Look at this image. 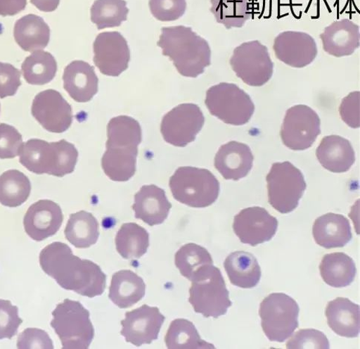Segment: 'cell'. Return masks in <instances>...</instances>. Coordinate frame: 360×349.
<instances>
[{
	"mask_svg": "<svg viewBox=\"0 0 360 349\" xmlns=\"http://www.w3.org/2000/svg\"><path fill=\"white\" fill-rule=\"evenodd\" d=\"M94 63L101 73L109 77H119L127 70L130 50L127 40L118 32L100 33L94 44Z\"/></svg>",
	"mask_w": 360,
	"mask_h": 349,
	"instance_id": "cell-13",
	"label": "cell"
},
{
	"mask_svg": "<svg viewBox=\"0 0 360 349\" xmlns=\"http://www.w3.org/2000/svg\"><path fill=\"white\" fill-rule=\"evenodd\" d=\"M320 134L321 119L311 108L296 105L287 110L281 137L288 148L305 151L314 146Z\"/></svg>",
	"mask_w": 360,
	"mask_h": 349,
	"instance_id": "cell-11",
	"label": "cell"
},
{
	"mask_svg": "<svg viewBox=\"0 0 360 349\" xmlns=\"http://www.w3.org/2000/svg\"><path fill=\"white\" fill-rule=\"evenodd\" d=\"M254 155L247 144L236 141L222 146L215 155L214 165L225 179L237 182L253 167Z\"/></svg>",
	"mask_w": 360,
	"mask_h": 349,
	"instance_id": "cell-19",
	"label": "cell"
},
{
	"mask_svg": "<svg viewBox=\"0 0 360 349\" xmlns=\"http://www.w3.org/2000/svg\"><path fill=\"white\" fill-rule=\"evenodd\" d=\"M14 37L24 51H43L50 42L51 29L42 18L27 15L16 21Z\"/></svg>",
	"mask_w": 360,
	"mask_h": 349,
	"instance_id": "cell-26",
	"label": "cell"
},
{
	"mask_svg": "<svg viewBox=\"0 0 360 349\" xmlns=\"http://www.w3.org/2000/svg\"><path fill=\"white\" fill-rule=\"evenodd\" d=\"M175 265L184 278L193 281L201 272L214 266L210 252L195 243L180 248L175 255Z\"/></svg>",
	"mask_w": 360,
	"mask_h": 349,
	"instance_id": "cell-35",
	"label": "cell"
},
{
	"mask_svg": "<svg viewBox=\"0 0 360 349\" xmlns=\"http://www.w3.org/2000/svg\"><path fill=\"white\" fill-rule=\"evenodd\" d=\"M64 89L70 98L78 103H87L98 92L99 80L94 67L76 60L64 70Z\"/></svg>",
	"mask_w": 360,
	"mask_h": 349,
	"instance_id": "cell-22",
	"label": "cell"
},
{
	"mask_svg": "<svg viewBox=\"0 0 360 349\" xmlns=\"http://www.w3.org/2000/svg\"><path fill=\"white\" fill-rule=\"evenodd\" d=\"M210 11L226 30L242 28L251 18L249 0H210Z\"/></svg>",
	"mask_w": 360,
	"mask_h": 349,
	"instance_id": "cell-38",
	"label": "cell"
},
{
	"mask_svg": "<svg viewBox=\"0 0 360 349\" xmlns=\"http://www.w3.org/2000/svg\"><path fill=\"white\" fill-rule=\"evenodd\" d=\"M205 104L212 115L233 126L248 124L255 111L249 94L233 83L221 82L210 88Z\"/></svg>",
	"mask_w": 360,
	"mask_h": 349,
	"instance_id": "cell-7",
	"label": "cell"
},
{
	"mask_svg": "<svg viewBox=\"0 0 360 349\" xmlns=\"http://www.w3.org/2000/svg\"><path fill=\"white\" fill-rule=\"evenodd\" d=\"M169 186L177 201L190 208H208L217 201L220 183L207 170L179 167L171 177Z\"/></svg>",
	"mask_w": 360,
	"mask_h": 349,
	"instance_id": "cell-4",
	"label": "cell"
},
{
	"mask_svg": "<svg viewBox=\"0 0 360 349\" xmlns=\"http://www.w3.org/2000/svg\"><path fill=\"white\" fill-rule=\"evenodd\" d=\"M329 327L333 332L347 338L359 335V305L351 300L339 297L330 302L326 310Z\"/></svg>",
	"mask_w": 360,
	"mask_h": 349,
	"instance_id": "cell-25",
	"label": "cell"
},
{
	"mask_svg": "<svg viewBox=\"0 0 360 349\" xmlns=\"http://www.w3.org/2000/svg\"><path fill=\"white\" fill-rule=\"evenodd\" d=\"M30 3L43 12H53L58 7L60 0H30Z\"/></svg>",
	"mask_w": 360,
	"mask_h": 349,
	"instance_id": "cell-48",
	"label": "cell"
},
{
	"mask_svg": "<svg viewBox=\"0 0 360 349\" xmlns=\"http://www.w3.org/2000/svg\"><path fill=\"white\" fill-rule=\"evenodd\" d=\"M99 223L92 213L79 211L71 214L65 235L68 242L77 248H88L97 243L100 236Z\"/></svg>",
	"mask_w": 360,
	"mask_h": 349,
	"instance_id": "cell-31",
	"label": "cell"
},
{
	"mask_svg": "<svg viewBox=\"0 0 360 349\" xmlns=\"http://www.w3.org/2000/svg\"><path fill=\"white\" fill-rule=\"evenodd\" d=\"M313 235L316 243L327 249L343 248L353 238L349 220L333 212L323 215L315 221Z\"/></svg>",
	"mask_w": 360,
	"mask_h": 349,
	"instance_id": "cell-24",
	"label": "cell"
},
{
	"mask_svg": "<svg viewBox=\"0 0 360 349\" xmlns=\"http://www.w3.org/2000/svg\"><path fill=\"white\" fill-rule=\"evenodd\" d=\"M58 65L54 56L49 52H33L24 60L21 71L24 79L33 86H44L56 77Z\"/></svg>",
	"mask_w": 360,
	"mask_h": 349,
	"instance_id": "cell-34",
	"label": "cell"
},
{
	"mask_svg": "<svg viewBox=\"0 0 360 349\" xmlns=\"http://www.w3.org/2000/svg\"><path fill=\"white\" fill-rule=\"evenodd\" d=\"M165 320L158 307L143 305L126 312L121 334L127 343L137 347L151 344L158 339Z\"/></svg>",
	"mask_w": 360,
	"mask_h": 349,
	"instance_id": "cell-16",
	"label": "cell"
},
{
	"mask_svg": "<svg viewBox=\"0 0 360 349\" xmlns=\"http://www.w3.org/2000/svg\"><path fill=\"white\" fill-rule=\"evenodd\" d=\"M22 323L18 307L8 300L0 299V340L14 338Z\"/></svg>",
	"mask_w": 360,
	"mask_h": 349,
	"instance_id": "cell-42",
	"label": "cell"
},
{
	"mask_svg": "<svg viewBox=\"0 0 360 349\" xmlns=\"http://www.w3.org/2000/svg\"><path fill=\"white\" fill-rule=\"evenodd\" d=\"M172 208L165 190L155 185L142 186L135 196L133 205L136 218L150 227L162 224Z\"/></svg>",
	"mask_w": 360,
	"mask_h": 349,
	"instance_id": "cell-20",
	"label": "cell"
},
{
	"mask_svg": "<svg viewBox=\"0 0 360 349\" xmlns=\"http://www.w3.org/2000/svg\"><path fill=\"white\" fill-rule=\"evenodd\" d=\"M125 0H96L91 8V20L99 30L122 25L129 14Z\"/></svg>",
	"mask_w": 360,
	"mask_h": 349,
	"instance_id": "cell-39",
	"label": "cell"
},
{
	"mask_svg": "<svg viewBox=\"0 0 360 349\" xmlns=\"http://www.w3.org/2000/svg\"><path fill=\"white\" fill-rule=\"evenodd\" d=\"M230 63L236 76L250 87H262L273 76L274 63L268 48L259 41L237 46Z\"/></svg>",
	"mask_w": 360,
	"mask_h": 349,
	"instance_id": "cell-10",
	"label": "cell"
},
{
	"mask_svg": "<svg viewBox=\"0 0 360 349\" xmlns=\"http://www.w3.org/2000/svg\"><path fill=\"white\" fill-rule=\"evenodd\" d=\"M231 283L240 288H251L260 281L262 271L257 258L250 253L238 250L231 253L224 263Z\"/></svg>",
	"mask_w": 360,
	"mask_h": 349,
	"instance_id": "cell-27",
	"label": "cell"
},
{
	"mask_svg": "<svg viewBox=\"0 0 360 349\" xmlns=\"http://www.w3.org/2000/svg\"><path fill=\"white\" fill-rule=\"evenodd\" d=\"M0 108H1V105H0Z\"/></svg>",
	"mask_w": 360,
	"mask_h": 349,
	"instance_id": "cell-49",
	"label": "cell"
},
{
	"mask_svg": "<svg viewBox=\"0 0 360 349\" xmlns=\"http://www.w3.org/2000/svg\"><path fill=\"white\" fill-rule=\"evenodd\" d=\"M63 221L64 215L58 203L51 200H40L34 203L24 216V230L36 242H41L54 236Z\"/></svg>",
	"mask_w": 360,
	"mask_h": 349,
	"instance_id": "cell-18",
	"label": "cell"
},
{
	"mask_svg": "<svg viewBox=\"0 0 360 349\" xmlns=\"http://www.w3.org/2000/svg\"><path fill=\"white\" fill-rule=\"evenodd\" d=\"M288 349H328L329 341L326 335L316 329H302L296 332L286 343Z\"/></svg>",
	"mask_w": 360,
	"mask_h": 349,
	"instance_id": "cell-41",
	"label": "cell"
},
{
	"mask_svg": "<svg viewBox=\"0 0 360 349\" xmlns=\"http://www.w3.org/2000/svg\"><path fill=\"white\" fill-rule=\"evenodd\" d=\"M359 91L350 93L340 105V113L343 122L352 128H359Z\"/></svg>",
	"mask_w": 360,
	"mask_h": 349,
	"instance_id": "cell-46",
	"label": "cell"
},
{
	"mask_svg": "<svg viewBox=\"0 0 360 349\" xmlns=\"http://www.w3.org/2000/svg\"><path fill=\"white\" fill-rule=\"evenodd\" d=\"M319 269L323 281L335 288L351 285L356 274L354 261L342 252L332 253L323 256Z\"/></svg>",
	"mask_w": 360,
	"mask_h": 349,
	"instance_id": "cell-29",
	"label": "cell"
},
{
	"mask_svg": "<svg viewBox=\"0 0 360 349\" xmlns=\"http://www.w3.org/2000/svg\"><path fill=\"white\" fill-rule=\"evenodd\" d=\"M149 7L155 19L167 22L183 17L187 4L186 0H150Z\"/></svg>",
	"mask_w": 360,
	"mask_h": 349,
	"instance_id": "cell-40",
	"label": "cell"
},
{
	"mask_svg": "<svg viewBox=\"0 0 360 349\" xmlns=\"http://www.w3.org/2000/svg\"><path fill=\"white\" fill-rule=\"evenodd\" d=\"M146 285L135 272L122 270L112 276L109 297L118 307L127 309L140 302L146 296Z\"/></svg>",
	"mask_w": 360,
	"mask_h": 349,
	"instance_id": "cell-28",
	"label": "cell"
},
{
	"mask_svg": "<svg viewBox=\"0 0 360 349\" xmlns=\"http://www.w3.org/2000/svg\"><path fill=\"white\" fill-rule=\"evenodd\" d=\"M32 115L48 132L63 134L73 123V110L63 94L48 89L35 96L32 105Z\"/></svg>",
	"mask_w": 360,
	"mask_h": 349,
	"instance_id": "cell-14",
	"label": "cell"
},
{
	"mask_svg": "<svg viewBox=\"0 0 360 349\" xmlns=\"http://www.w3.org/2000/svg\"><path fill=\"white\" fill-rule=\"evenodd\" d=\"M22 137L13 126L0 124V159H14L20 155Z\"/></svg>",
	"mask_w": 360,
	"mask_h": 349,
	"instance_id": "cell-43",
	"label": "cell"
},
{
	"mask_svg": "<svg viewBox=\"0 0 360 349\" xmlns=\"http://www.w3.org/2000/svg\"><path fill=\"white\" fill-rule=\"evenodd\" d=\"M28 177L18 170H8L0 176V203L11 208H18L31 194Z\"/></svg>",
	"mask_w": 360,
	"mask_h": 349,
	"instance_id": "cell-36",
	"label": "cell"
},
{
	"mask_svg": "<svg viewBox=\"0 0 360 349\" xmlns=\"http://www.w3.org/2000/svg\"><path fill=\"white\" fill-rule=\"evenodd\" d=\"M266 182L269 202L283 214L292 212L297 208L307 189L304 174L290 162L274 163Z\"/></svg>",
	"mask_w": 360,
	"mask_h": 349,
	"instance_id": "cell-8",
	"label": "cell"
},
{
	"mask_svg": "<svg viewBox=\"0 0 360 349\" xmlns=\"http://www.w3.org/2000/svg\"><path fill=\"white\" fill-rule=\"evenodd\" d=\"M233 228L243 243L255 247L275 236L278 221L265 208H248L235 215Z\"/></svg>",
	"mask_w": 360,
	"mask_h": 349,
	"instance_id": "cell-15",
	"label": "cell"
},
{
	"mask_svg": "<svg viewBox=\"0 0 360 349\" xmlns=\"http://www.w3.org/2000/svg\"><path fill=\"white\" fill-rule=\"evenodd\" d=\"M78 156L74 144L65 139L47 142L32 139L22 144L20 163L34 174L63 177L75 172Z\"/></svg>",
	"mask_w": 360,
	"mask_h": 349,
	"instance_id": "cell-3",
	"label": "cell"
},
{
	"mask_svg": "<svg viewBox=\"0 0 360 349\" xmlns=\"http://www.w3.org/2000/svg\"><path fill=\"white\" fill-rule=\"evenodd\" d=\"M323 51L335 57L352 56L360 45L359 27L349 19L333 22L320 34Z\"/></svg>",
	"mask_w": 360,
	"mask_h": 349,
	"instance_id": "cell-21",
	"label": "cell"
},
{
	"mask_svg": "<svg viewBox=\"0 0 360 349\" xmlns=\"http://www.w3.org/2000/svg\"><path fill=\"white\" fill-rule=\"evenodd\" d=\"M106 147L138 149L142 140L140 124L133 118H113L107 125Z\"/></svg>",
	"mask_w": 360,
	"mask_h": 349,
	"instance_id": "cell-33",
	"label": "cell"
},
{
	"mask_svg": "<svg viewBox=\"0 0 360 349\" xmlns=\"http://www.w3.org/2000/svg\"><path fill=\"white\" fill-rule=\"evenodd\" d=\"M300 308L295 300L285 293H271L259 307L262 328L271 342L283 343L298 327Z\"/></svg>",
	"mask_w": 360,
	"mask_h": 349,
	"instance_id": "cell-9",
	"label": "cell"
},
{
	"mask_svg": "<svg viewBox=\"0 0 360 349\" xmlns=\"http://www.w3.org/2000/svg\"><path fill=\"white\" fill-rule=\"evenodd\" d=\"M138 153V149L106 147L101 160L104 173L113 182H128L136 172Z\"/></svg>",
	"mask_w": 360,
	"mask_h": 349,
	"instance_id": "cell-30",
	"label": "cell"
},
{
	"mask_svg": "<svg viewBox=\"0 0 360 349\" xmlns=\"http://www.w3.org/2000/svg\"><path fill=\"white\" fill-rule=\"evenodd\" d=\"M204 124L205 118L198 105L183 103L163 117L160 130L167 143L185 148L196 139Z\"/></svg>",
	"mask_w": 360,
	"mask_h": 349,
	"instance_id": "cell-12",
	"label": "cell"
},
{
	"mask_svg": "<svg viewBox=\"0 0 360 349\" xmlns=\"http://www.w3.org/2000/svg\"><path fill=\"white\" fill-rule=\"evenodd\" d=\"M319 162L333 173L349 172L355 163V152L351 142L340 136L323 138L316 150Z\"/></svg>",
	"mask_w": 360,
	"mask_h": 349,
	"instance_id": "cell-23",
	"label": "cell"
},
{
	"mask_svg": "<svg viewBox=\"0 0 360 349\" xmlns=\"http://www.w3.org/2000/svg\"><path fill=\"white\" fill-rule=\"evenodd\" d=\"M51 326L64 349H87L94 338L90 312L77 300L65 299L52 312Z\"/></svg>",
	"mask_w": 360,
	"mask_h": 349,
	"instance_id": "cell-5",
	"label": "cell"
},
{
	"mask_svg": "<svg viewBox=\"0 0 360 349\" xmlns=\"http://www.w3.org/2000/svg\"><path fill=\"white\" fill-rule=\"evenodd\" d=\"M169 349L214 348V345L201 339L194 324L184 319L174 320L165 338Z\"/></svg>",
	"mask_w": 360,
	"mask_h": 349,
	"instance_id": "cell-37",
	"label": "cell"
},
{
	"mask_svg": "<svg viewBox=\"0 0 360 349\" xmlns=\"http://www.w3.org/2000/svg\"><path fill=\"white\" fill-rule=\"evenodd\" d=\"M273 49L280 61L295 68H302L314 62L318 55L315 39L306 32L286 31L274 39Z\"/></svg>",
	"mask_w": 360,
	"mask_h": 349,
	"instance_id": "cell-17",
	"label": "cell"
},
{
	"mask_svg": "<svg viewBox=\"0 0 360 349\" xmlns=\"http://www.w3.org/2000/svg\"><path fill=\"white\" fill-rule=\"evenodd\" d=\"M27 0H0V16H14L26 8Z\"/></svg>",
	"mask_w": 360,
	"mask_h": 349,
	"instance_id": "cell-47",
	"label": "cell"
},
{
	"mask_svg": "<svg viewBox=\"0 0 360 349\" xmlns=\"http://www.w3.org/2000/svg\"><path fill=\"white\" fill-rule=\"evenodd\" d=\"M40 266L66 291L94 298L101 296L106 287V276L98 265L75 256L63 243H53L40 253Z\"/></svg>",
	"mask_w": 360,
	"mask_h": 349,
	"instance_id": "cell-1",
	"label": "cell"
},
{
	"mask_svg": "<svg viewBox=\"0 0 360 349\" xmlns=\"http://www.w3.org/2000/svg\"><path fill=\"white\" fill-rule=\"evenodd\" d=\"M17 348L53 349L54 345L50 336L46 331L39 329H27L19 334Z\"/></svg>",
	"mask_w": 360,
	"mask_h": 349,
	"instance_id": "cell-45",
	"label": "cell"
},
{
	"mask_svg": "<svg viewBox=\"0 0 360 349\" xmlns=\"http://www.w3.org/2000/svg\"><path fill=\"white\" fill-rule=\"evenodd\" d=\"M188 302L197 314L219 318L232 306L224 277L214 266L201 272L191 281Z\"/></svg>",
	"mask_w": 360,
	"mask_h": 349,
	"instance_id": "cell-6",
	"label": "cell"
},
{
	"mask_svg": "<svg viewBox=\"0 0 360 349\" xmlns=\"http://www.w3.org/2000/svg\"><path fill=\"white\" fill-rule=\"evenodd\" d=\"M21 73L15 66L0 63V99H4L16 94L21 86Z\"/></svg>",
	"mask_w": 360,
	"mask_h": 349,
	"instance_id": "cell-44",
	"label": "cell"
},
{
	"mask_svg": "<svg viewBox=\"0 0 360 349\" xmlns=\"http://www.w3.org/2000/svg\"><path fill=\"white\" fill-rule=\"evenodd\" d=\"M115 246L118 254L126 260H138L150 246V236L145 228L136 223H125L117 231Z\"/></svg>",
	"mask_w": 360,
	"mask_h": 349,
	"instance_id": "cell-32",
	"label": "cell"
},
{
	"mask_svg": "<svg viewBox=\"0 0 360 349\" xmlns=\"http://www.w3.org/2000/svg\"><path fill=\"white\" fill-rule=\"evenodd\" d=\"M158 46L184 77L196 78L211 65V49L207 41L190 27H163Z\"/></svg>",
	"mask_w": 360,
	"mask_h": 349,
	"instance_id": "cell-2",
	"label": "cell"
}]
</instances>
